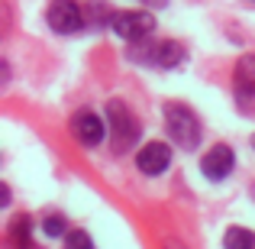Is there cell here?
Returning <instances> with one entry per match:
<instances>
[{"label":"cell","instance_id":"obj_1","mask_svg":"<svg viewBox=\"0 0 255 249\" xmlns=\"http://www.w3.org/2000/svg\"><path fill=\"white\" fill-rule=\"evenodd\" d=\"M165 126L174 143H181L184 149H197L200 143V120L194 117L191 107L184 104H165Z\"/></svg>","mask_w":255,"mask_h":249},{"label":"cell","instance_id":"obj_2","mask_svg":"<svg viewBox=\"0 0 255 249\" xmlns=\"http://www.w3.org/2000/svg\"><path fill=\"white\" fill-rule=\"evenodd\" d=\"M107 126H110V136H113V152H126L139 139V123L123 100L107 104Z\"/></svg>","mask_w":255,"mask_h":249},{"label":"cell","instance_id":"obj_3","mask_svg":"<svg viewBox=\"0 0 255 249\" xmlns=\"http://www.w3.org/2000/svg\"><path fill=\"white\" fill-rule=\"evenodd\" d=\"M113 32L126 42H142L145 36L155 32V16L145 10H123L113 16Z\"/></svg>","mask_w":255,"mask_h":249},{"label":"cell","instance_id":"obj_4","mask_svg":"<svg viewBox=\"0 0 255 249\" xmlns=\"http://www.w3.org/2000/svg\"><path fill=\"white\" fill-rule=\"evenodd\" d=\"M45 19L55 32H78L84 26V13L75 0H52L45 10Z\"/></svg>","mask_w":255,"mask_h":249},{"label":"cell","instance_id":"obj_5","mask_svg":"<svg viewBox=\"0 0 255 249\" xmlns=\"http://www.w3.org/2000/svg\"><path fill=\"white\" fill-rule=\"evenodd\" d=\"M136 58H142V62H149V65H158V68H178L187 58V49L181 42H174V39H162V42H155L149 52H136Z\"/></svg>","mask_w":255,"mask_h":249},{"label":"cell","instance_id":"obj_6","mask_svg":"<svg viewBox=\"0 0 255 249\" xmlns=\"http://www.w3.org/2000/svg\"><path fill=\"white\" fill-rule=\"evenodd\" d=\"M233 165H236V156H233V149H230V146H223V143L213 146V149L200 159V172H204L210 181H223L226 175L233 172Z\"/></svg>","mask_w":255,"mask_h":249},{"label":"cell","instance_id":"obj_7","mask_svg":"<svg viewBox=\"0 0 255 249\" xmlns=\"http://www.w3.org/2000/svg\"><path fill=\"white\" fill-rule=\"evenodd\" d=\"M171 165V149L165 143H145L136 156V168L142 175H162Z\"/></svg>","mask_w":255,"mask_h":249},{"label":"cell","instance_id":"obj_8","mask_svg":"<svg viewBox=\"0 0 255 249\" xmlns=\"http://www.w3.org/2000/svg\"><path fill=\"white\" fill-rule=\"evenodd\" d=\"M71 133L78 136L81 146H97L100 139H104V120L94 110H81V113L71 117Z\"/></svg>","mask_w":255,"mask_h":249},{"label":"cell","instance_id":"obj_9","mask_svg":"<svg viewBox=\"0 0 255 249\" xmlns=\"http://www.w3.org/2000/svg\"><path fill=\"white\" fill-rule=\"evenodd\" d=\"M233 81H236V87H239L243 97H255V55H243V58H239Z\"/></svg>","mask_w":255,"mask_h":249},{"label":"cell","instance_id":"obj_10","mask_svg":"<svg viewBox=\"0 0 255 249\" xmlns=\"http://www.w3.org/2000/svg\"><path fill=\"white\" fill-rule=\"evenodd\" d=\"M6 237H10L13 249H29L32 246V220L26 214H16L6 227Z\"/></svg>","mask_w":255,"mask_h":249},{"label":"cell","instance_id":"obj_11","mask_svg":"<svg viewBox=\"0 0 255 249\" xmlns=\"http://www.w3.org/2000/svg\"><path fill=\"white\" fill-rule=\"evenodd\" d=\"M226 249H255V233L246 230V227H230L223 237Z\"/></svg>","mask_w":255,"mask_h":249},{"label":"cell","instance_id":"obj_12","mask_svg":"<svg viewBox=\"0 0 255 249\" xmlns=\"http://www.w3.org/2000/svg\"><path fill=\"white\" fill-rule=\"evenodd\" d=\"M42 230H45V237H68V224H65V217L62 214H49V217L42 220Z\"/></svg>","mask_w":255,"mask_h":249},{"label":"cell","instance_id":"obj_13","mask_svg":"<svg viewBox=\"0 0 255 249\" xmlns=\"http://www.w3.org/2000/svg\"><path fill=\"white\" fill-rule=\"evenodd\" d=\"M65 249H94L91 233H84V230H71L68 237H65Z\"/></svg>","mask_w":255,"mask_h":249},{"label":"cell","instance_id":"obj_14","mask_svg":"<svg viewBox=\"0 0 255 249\" xmlns=\"http://www.w3.org/2000/svg\"><path fill=\"white\" fill-rule=\"evenodd\" d=\"M165 249H187L181 240H165Z\"/></svg>","mask_w":255,"mask_h":249},{"label":"cell","instance_id":"obj_15","mask_svg":"<svg viewBox=\"0 0 255 249\" xmlns=\"http://www.w3.org/2000/svg\"><path fill=\"white\" fill-rule=\"evenodd\" d=\"M142 3H149V6H162L165 0H142Z\"/></svg>","mask_w":255,"mask_h":249},{"label":"cell","instance_id":"obj_16","mask_svg":"<svg viewBox=\"0 0 255 249\" xmlns=\"http://www.w3.org/2000/svg\"><path fill=\"white\" fill-rule=\"evenodd\" d=\"M252 146H255V139H252Z\"/></svg>","mask_w":255,"mask_h":249}]
</instances>
